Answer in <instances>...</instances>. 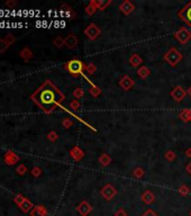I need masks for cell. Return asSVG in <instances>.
I'll return each mask as SVG.
<instances>
[{"instance_id": "cell-9", "label": "cell", "mask_w": 191, "mask_h": 216, "mask_svg": "<svg viewBox=\"0 0 191 216\" xmlns=\"http://www.w3.org/2000/svg\"><path fill=\"white\" fill-rule=\"evenodd\" d=\"M171 96H172V98L175 100V101H181L183 98L186 97V91L183 90L182 87L178 86V87H175L174 89L172 90Z\"/></svg>"}, {"instance_id": "cell-12", "label": "cell", "mask_w": 191, "mask_h": 216, "mask_svg": "<svg viewBox=\"0 0 191 216\" xmlns=\"http://www.w3.org/2000/svg\"><path fill=\"white\" fill-rule=\"evenodd\" d=\"M64 43L69 49H73V47H76L77 44H78V38L76 37L74 34H70V35H67L66 38L64 40Z\"/></svg>"}, {"instance_id": "cell-13", "label": "cell", "mask_w": 191, "mask_h": 216, "mask_svg": "<svg viewBox=\"0 0 191 216\" xmlns=\"http://www.w3.org/2000/svg\"><path fill=\"white\" fill-rule=\"evenodd\" d=\"M120 10L125 14V15H129L134 10V6L130 1H124V3L120 5Z\"/></svg>"}, {"instance_id": "cell-7", "label": "cell", "mask_w": 191, "mask_h": 216, "mask_svg": "<svg viewBox=\"0 0 191 216\" xmlns=\"http://www.w3.org/2000/svg\"><path fill=\"white\" fill-rule=\"evenodd\" d=\"M3 160H5V162L8 165H13L19 161V157L13 151H6Z\"/></svg>"}, {"instance_id": "cell-26", "label": "cell", "mask_w": 191, "mask_h": 216, "mask_svg": "<svg viewBox=\"0 0 191 216\" xmlns=\"http://www.w3.org/2000/svg\"><path fill=\"white\" fill-rule=\"evenodd\" d=\"M30 173H32L34 177H40V176L42 175V169L38 167H34L32 169V171H30Z\"/></svg>"}, {"instance_id": "cell-17", "label": "cell", "mask_w": 191, "mask_h": 216, "mask_svg": "<svg viewBox=\"0 0 191 216\" xmlns=\"http://www.w3.org/2000/svg\"><path fill=\"white\" fill-rule=\"evenodd\" d=\"M129 63L132 64V67H137L140 63H142V59L140 57V55L136 53H134L129 59Z\"/></svg>"}, {"instance_id": "cell-35", "label": "cell", "mask_w": 191, "mask_h": 216, "mask_svg": "<svg viewBox=\"0 0 191 216\" xmlns=\"http://www.w3.org/2000/svg\"><path fill=\"white\" fill-rule=\"evenodd\" d=\"M62 124H63V126H64V127H66V128H69V127H70V126H72V122H71L69 118H65L64 121L62 122Z\"/></svg>"}, {"instance_id": "cell-31", "label": "cell", "mask_w": 191, "mask_h": 216, "mask_svg": "<svg viewBox=\"0 0 191 216\" xmlns=\"http://www.w3.org/2000/svg\"><path fill=\"white\" fill-rule=\"evenodd\" d=\"M134 175L137 177V178H141L143 175H144V171H143V169H141V168H137V169H135L134 170Z\"/></svg>"}, {"instance_id": "cell-4", "label": "cell", "mask_w": 191, "mask_h": 216, "mask_svg": "<svg viewBox=\"0 0 191 216\" xmlns=\"http://www.w3.org/2000/svg\"><path fill=\"white\" fill-rule=\"evenodd\" d=\"M84 34H86L89 38H91V40H96V38L101 34V30H100L94 24H91L87 27V30H84Z\"/></svg>"}, {"instance_id": "cell-18", "label": "cell", "mask_w": 191, "mask_h": 216, "mask_svg": "<svg viewBox=\"0 0 191 216\" xmlns=\"http://www.w3.org/2000/svg\"><path fill=\"white\" fill-rule=\"evenodd\" d=\"M20 207V209H22L23 212H25V213H27V212H29L30 209L33 208V204L29 202L28 199H25L24 202H23L22 205L19 206Z\"/></svg>"}, {"instance_id": "cell-30", "label": "cell", "mask_w": 191, "mask_h": 216, "mask_svg": "<svg viewBox=\"0 0 191 216\" xmlns=\"http://www.w3.org/2000/svg\"><path fill=\"white\" fill-rule=\"evenodd\" d=\"M16 5H17V1H15V0H8V1H6V6L10 9L15 8V6Z\"/></svg>"}, {"instance_id": "cell-14", "label": "cell", "mask_w": 191, "mask_h": 216, "mask_svg": "<svg viewBox=\"0 0 191 216\" xmlns=\"http://www.w3.org/2000/svg\"><path fill=\"white\" fill-rule=\"evenodd\" d=\"M154 199H155V196H154L151 192H148V190L142 195V200L145 202V204H147V205L152 204V202H154Z\"/></svg>"}, {"instance_id": "cell-38", "label": "cell", "mask_w": 191, "mask_h": 216, "mask_svg": "<svg viewBox=\"0 0 191 216\" xmlns=\"http://www.w3.org/2000/svg\"><path fill=\"white\" fill-rule=\"evenodd\" d=\"M187 171H188L189 173H191V162L189 163L188 165H187Z\"/></svg>"}, {"instance_id": "cell-28", "label": "cell", "mask_w": 191, "mask_h": 216, "mask_svg": "<svg viewBox=\"0 0 191 216\" xmlns=\"http://www.w3.org/2000/svg\"><path fill=\"white\" fill-rule=\"evenodd\" d=\"M57 138H59V135H57L56 132H54V131L50 132L49 135H47V138H49L50 141H52V142H54L55 140H57Z\"/></svg>"}, {"instance_id": "cell-32", "label": "cell", "mask_w": 191, "mask_h": 216, "mask_svg": "<svg viewBox=\"0 0 191 216\" xmlns=\"http://www.w3.org/2000/svg\"><path fill=\"white\" fill-rule=\"evenodd\" d=\"M73 94H74V97L78 98V99H79V98H81V97H82V96H83V91H82V90L79 89V88H78V89L74 90V92H73Z\"/></svg>"}, {"instance_id": "cell-27", "label": "cell", "mask_w": 191, "mask_h": 216, "mask_svg": "<svg viewBox=\"0 0 191 216\" xmlns=\"http://www.w3.org/2000/svg\"><path fill=\"white\" fill-rule=\"evenodd\" d=\"M26 199V198H24L22 196V195H16V196H15V198H13V202H16V204H18L19 206L22 205L23 202H24V200Z\"/></svg>"}, {"instance_id": "cell-2", "label": "cell", "mask_w": 191, "mask_h": 216, "mask_svg": "<svg viewBox=\"0 0 191 216\" xmlns=\"http://www.w3.org/2000/svg\"><path fill=\"white\" fill-rule=\"evenodd\" d=\"M164 60L167 62H169L170 65L174 67V65H177L181 60H182V54H181L177 49L172 47V49H170L169 51L167 52V54L164 55Z\"/></svg>"}, {"instance_id": "cell-34", "label": "cell", "mask_w": 191, "mask_h": 216, "mask_svg": "<svg viewBox=\"0 0 191 216\" xmlns=\"http://www.w3.org/2000/svg\"><path fill=\"white\" fill-rule=\"evenodd\" d=\"M142 216H159V215H157V213H155L154 211H152V209H147V211L143 214Z\"/></svg>"}, {"instance_id": "cell-22", "label": "cell", "mask_w": 191, "mask_h": 216, "mask_svg": "<svg viewBox=\"0 0 191 216\" xmlns=\"http://www.w3.org/2000/svg\"><path fill=\"white\" fill-rule=\"evenodd\" d=\"M54 45L56 46V47H62L63 45H65V43H64V40H63L61 36H57L55 40H54Z\"/></svg>"}, {"instance_id": "cell-24", "label": "cell", "mask_w": 191, "mask_h": 216, "mask_svg": "<svg viewBox=\"0 0 191 216\" xmlns=\"http://www.w3.org/2000/svg\"><path fill=\"white\" fill-rule=\"evenodd\" d=\"M9 47V45L5 42V40H0V53L7 51V49Z\"/></svg>"}, {"instance_id": "cell-29", "label": "cell", "mask_w": 191, "mask_h": 216, "mask_svg": "<svg viewBox=\"0 0 191 216\" xmlns=\"http://www.w3.org/2000/svg\"><path fill=\"white\" fill-rule=\"evenodd\" d=\"M179 192H180V194L183 195V196H187V195L190 192V190H189L188 187H187V186H181L180 187V190H179Z\"/></svg>"}, {"instance_id": "cell-25", "label": "cell", "mask_w": 191, "mask_h": 216, "mask_svg": "<svg viewBox=\"0 0 191 216\" xmlns=\"http://www.w3.org/2000/svg\"><path fill=\"white\" fill-rule=\"evenodd\" d=\"M16 171H17V173H18V175H20V176H24L25 173H26L27 169H26V167H25L24 165H19L18 167H17Z\"/></svg>"}, {"instance_id": "cell-20", "label": "cell", "mask_w": 191, "mask_h": 216, "mask_svg": "<svg viewBox=\"0 0 191 216\" xmlns=\"http://www.w3.org/2000/svg\"><path fill=\"white\" fill-rule=\"evenodd\" d=\"M138 76L141 77V78H146V77L150 76V69L146 67H142L138 70Z\"/></svg>"}, {"instance_id": "cell-21", "label": "cell", "mask_w": 191, "mask_h": 216, "mask_svg": "<svg viewBox=\"0 0 191 216\" xmlns=\"http://www.w3.org/2000/svg\"><path fill=\"white\" fill-rule=\"evenodd\" d=\"M99 162L101 163L102 165H107L108 163L110 162V157H109V155H107L106 153H103L101 157L99 158Z\"/></svg>"}, {"instance_id": "cell-3", "label": "cell", "mask_w": 191, "mask_h": 216, "mask_svg": "<svg viewBox=\"0 0 191 216\" xmlns=\"http://www.w3.org/2000/svg\"><path fill=\"white\" fill-rule=\"evenodd\" d=\"M83 68H84L83 63L81 62V61H79V60H71V61H69L66 64L67 71H69L71 74H74V76H77V74L82 72V71H83Z\"/></svg>"}, {"instance_id": "cell-37", "label": "cell", "mask_w": 191, "mask_h": 216, "mask_svg": "<svg viewBox=\"0 0 191 216\" xmlns=\"http://www.w3.org/2000/svg\"><path fill=\"white\" fill-rule=\"evenodd\" d=\"M115 216H127V214L124 209H118V211L116 212Z\"/></svg>"}, {"instance_id": "cell-41", "label": "cell", "mask_w": 191, "mask_h": 216, "mask_svg": "<svg viewBox=\"0 0 191 216\" xmlns=\"http://www.w3.org/2000/svg\"><path fill=\"white\" fill-rule=\"evenodd\" d=\"M190 216H191V212H190Z\"/></svg>"}, {"instance_id": "cell-40", "label": "cell", "mask_w": 191, "mask_h": 216, "mask_svg": "<svg viewBox=\"0 0 191 216\" xmlns=\"http://www.w3.org/2000/svg\"><path fill=\"white\" fill-rule=\"evenodd\" d=\"M188 94H190V97H191V87H190V88H189V89H188Z\"/></svg>"}, {"instance_id": "cell-6", "label": "cell", "mask_w": 191, "mask_h": 216, "mask_svg": "<svg viewBox=\"0 0 191 216\" xmlns=\"http://www.w3.org/2000/svg\"><path fill=\"white\" fill-rule=\"evenodd\" d=\"M175 38L180 42V43H182V44H184V43H187L189 40L191 38V34H190V32H188V30H186V28H182V30H178V32L175 33Z\"/></svg>"}, {"instance_id": "cell-16", "label": "cell", "mask_w": 191, "mask_h": 216, "mask_svg": "<svg viewBox=\"0 0 191 216\" xmlns=\"http://www.w3.org/2000/svg\"><path fill=\"white\" fill-rule=\"evenodd\" d=\"M46 213L47 212H46L45 207H43V206H36L30 214H32V216H45Z\"/></svg>"}, {"instance_id": "cell-23", "label": "cell", "mask_w": 191, "mask_h": 216, "mask_svg": "<svg viewBox=\"0 0 191 216\" xmlns=\"http://www.w3.org/2000/svg\"><path fill=\"white\" fill-rule=\"evenodd\" d=\"M3 40H5V42H6V43H7V44H8L9 46H10L11 44H13V43H15V42H16V38H15V36L11 35V34H9V35H7L5 38H3Z\"/></svg>"}, {"instance_id": "cell-15", "label": "cell", "mask_w": 191, "mask_h": 216, "mask_svg": "<svg viewBox=\"0 0 191 216\" xmlns=\"http://www.w3.org/2000/svg\"><path fill=\"white\" fill-rule=\"evenodd\" d=\"M20 57H22L24 61H26V62H28L30 59L33 57V53H32V51H30L28 47H25V49H23L22 51H20Z\"/></svg>"}, {"instance_id": "cell-39", "label": "cell", "mask_w": 191, "mask_h": 216, "mask_svg": "<svg viewBox=\"0 0 191 216\" xmlns=\"http://www.w3.org/2000/svg\"><path fill=\"white\" fill-rule=\"evenodd\" d=\"M187 155H188V157H191V148L187 150Z\"/></svg>"}, {"instance_id": "cell-19", "label": "cell", "mask_w": 191, "mask_h": 216, "mask_svg": "<svg viewBox=\"0 0 191 216\" xmlns=\"http://www.w3.org/2000/svg\"><path fill=\"white\" fill-rule=\"evenodd\" d=\"M71 155H72V157L74 158L76 160H79V159H81V158L83 157V152L81 151L80 148H72V151H71Z\"/></svg>"}, {"instance_id": "cell-33", "label": "cell", "mask_w": 191, "mask_h": 216, "mask_svg": "<svg viewBox=\"0 0 191 216\" xmlns=\"http://www.w3.org/2000/svg\"><path fill=\"white\" fill-rule=\"evenodd\" d=\"M165 158H167L169 161H172V160L175 159V154L173 153V152L169 151V152H167V154H165Z\"/></svg>"}, {"instance_id": "cell-11", "label": "cell", "mask_w": 191, "mask_h": 216, "mask_svg": "<svg viewBox=\"0 0 191 216\" xmlns=\"http://www.w3.org/2000/svg\"><path fill=\"white\" fill-rule=\"evenodd\" d=\"M119 84H120V87L124 90H129L133 86H134V81H133L132 78H129L128 76H125L124 78L120 80Z\"/></svg>"}, {"instance_id": "cell-36", "label": "cell", "mask_w": 191, "mask_h": 216, "mask_svg": "<svg viewBox=\"0 0 191 216\" xmlns=\"http://www.w3.org/2000/svg\"><path fill=\"white\" fill-rule=\"evenodd\" d=\"M70 106H71V108L72 109H74V111H77V109H79V103H78V100H73L72 103L70 104Z\"/></svg>"}, {"instance_id": "cell-10", "label": "cell", "mask_w": 191, "mask_h": 216, "mask_svg": "<svg viewBox=\"0 0 191 216\" xmlns=\"http://www.w3.org/2000/svg\"><path fill=\"white\" fill-rule=\"evenodd\" d=\"M77 211H78V213L81 214L82 216H87L92 211V207L87 202H82L80 205L77 207Z\"/></svg>"}, {"instance_id": "cell-8", "label": "cell", "mask_w": 191, "mask_h": 216, "mask_svg": "<svg viewBox=\"0 0 191 216\" xmlns=\"http://www.w3.org/2000/svg\"><path fill=\"white\" fill-rule=\"evenodd\" d=\"M180 17L184 20L186 23H188L189 25L191 26V3H188V5L180 11Z\"/></svg>"}, {"instance_id": "cell-5", "label": "cell", "mask_w": 191, "mask_h": 216, "mask_svg": "<svg viewBox=\"0 0 191 216\" xmlns=\"http://www.w3.org/2000/svg\"><path fill=\"white\" fill-rule=\"evenodd\" d=\"M116 194H117V192H116V189L114 188L111 185H106V186L101 189L102 197L105 198V199H107V200L113 199V197L115 196Z\"/></svg>"}, {"instance_id": "cell-1", "label": "cell", "mask_w": 191, "mask_h": 216, "mask_svg": "<svg viewBox=\"0 0 191 216\" xmlns=\"http://www.w3.org/2000/svg\"><path fill=\"white\" fill-rule=\"evenodd\" d=\"M30 99L44 111L49 114L53 111L64 99V94L57 89L50 80H46L42 86L30 96Z\"/></svg>"}]
</instances>
